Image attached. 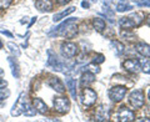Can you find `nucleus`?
<instances>
[{
    "instance_id": "obj_20",
    "label": "nucleus",
    "mask_w": 150,
    "mask_h": 122,
    "mask_svg": "<svg viewBox=\"0 0 150 122\" xmlns=\"http://www.w3.org/2000/svg\"><path fill=\"white\" fill-rule=\"evenodd\" d=\"M67 86L69 88L70 93H71L73 98L75 100V98H76V81H75L74 79H71V77H68L67 79Z\"/></svg>"
},
{
    "instance_id": "obj_2",
    "label": "nucleus",
    "mask_w": 150,
    "mask_h": 122,
    "mask_svg": "<svg viewBox=\"0 0 150 122\" xmlns=\"http://www.w3.org/2000/svg\"><path fill=\"white\" fill-rule=\"evenodd\" d=\"M129 102L134 109H142L145 104V97L142 90H134L129 96Z\"/></svg>"
},
{
    "instance_id": "obj_30",
    "label": "nucleus",
    "mask_w": 150,
    "mask_h": 122,
    "mask_svg": "<svg viewBox=\"0 0 150 122\" xmlns=\"http://www.w3.org/2000/svg\"><path fill=\"white\" fill-rule=\"evenodd\" d=\"M13 0H0V9H8Z\"/></svg>"
},
{
    "instance_id": "obj_15",
    "label": "nucleus",
    "mask_w": 150,
    "mask_h": 122,
    "mask_svg": "<svg viewBox=\"0 0 150 122\" xmlns=\"http://www.w3.org/2000/svg\"><path fill=\"white\" fill-rule=\"evenodd\" d=\"M94 81H95V74H93L90 71H85L81 75V83L84 86L90 85V83H93Z\"/></svg>"
},
{
    "instance_id": "obj_9",
    "label": "nucleus",
    "mask_w": 150,
    "mask_h": 122,
    "mask_svg": "<svg viewBox=\"0 0 150 122\" xmlns=\"http://www.w3.org/2000/svg\"><path fill=\"white\" fill-rule=\"evenodd\" d=\"M135 120V115L134 112L129 110L128 107H120V110L118 112V121L120 122H130V121H134Z\"/></svg>"
},
{
    "instance_id": "obj_1",
    "label": "nucleus",
    "mask_w": 150,
    "mask_h": 122,
    "mask_svg": "<svg viewBox=\"0 0 150 122\" xmlns=\"http://www.w3.org/2000/svg\"><path fill=\"white\" fill-rule=\"evenodd\" d=\"M78 34V25H76V18H70L67 19L64 22H62L58 27H56L55 32L50 35H60L65 37V39H73V37Z\"/></svg>"
},
{
    "instance_id": "obj_16",
    "label": "nucleus",
    "mask_w": 150,
    "mask_h": 122,
    "mask_svg": "<svg viewBox=\"0 0 150 122\" xmlns=\"http://www.w3.org/2000/svg\"><path fill=\"white\" fill-rule=\"evenodd\" d=\"M133 9V5L128 1V0H120L116 5V11L118 13H125V11H130Z\"/></svg>"
},
{
    "instance_id": "obj_29",
    "label": "nucleus",
    "mask_w": 150,
    "mask_h": 122,
    "mask_svg": "<svg viewBox=\"0 0 150 122\" xmlns=\"http://www.w3.org/2000/svg\"><path fill=\"white\" fill-rule=\"evenodd\" d=\"M105 61V56L104 55H101V54H98V55H95V57L93 59V62L94 64H96V65H100V64H103Z\"/></svg>"
},
{
    "instance_id": "obj_6",
    "label": "nucleus",
    "mask_w": 150,
    "mask_h": 122,
    "mask_svg": "<svg viewBox=\"0 0 150 122\" xmlns=\"http://www.w3.org/2000/svg\"><path fill=\"white\" fill-rule=\"evenodd\" d=\"M62 53H63L64 57L70 59V57H74V56L78 55L79 49H78L76 44L70 43V41H67V43L62 44Z\"/></svg>"
},
{
    "instance_id": "obj_36",
    "label": "nucleus",
    "mask_w": 150,
    "mask_h": 122,
    "mask_svg": "<svg viewBox=\"0 0 150 122\" xmlns=\"http://www.w3.org/2000/svg\"><path fill=\"white\" fill-rule=\"evenodd\" d=\"M148 97H149V100H150V90H149V92H148Z\"/></svg>"
},
{
    "instance_id": "obj_25",
    "label": "nucleus",
    "mask_w": 150,
    "mask_h": 122,
    "mask_svg": "<svg viewBox=\"0 0 150 122\" xmlns=\"http://www.w3.org/2000/svg\"><path fill=\"white\" fill-rule=\"evenodd\" d=\"M111 46H114L115 48V53L118 54V55H120V54H123V51H124V45L121 44V43H119V41H111Z\"/></svg>"
},
{
    "instance_id": "obj_13",
    "label": "nucleus",
    "mask_w": 150,
    "mask_h": 122,
    "mask_svg": "<svg viewBox=\"0 0 150 122\" xmlns=\"http://www.w3.org/2000/svg\"><path fill=\"white\" fill-rule=\"evenodd\" d=\"M135 49H137L138 54L144 56V57H150V45L145 44V43H138L137 46H135Z\"/></svg>"
},
{
    "instance_id": "obj_26",
    "label": "nucleus",
    "mask_w": 150,
    "mask_h": 122,
    "mask_svg": "<svg viewBox=\"0 0 150 122\" xmlns=\"http://www.w3.org/2000/svg\"><path fill=\"white\" fill-rule=\"evenodd\" d=\"M9 64H10V66H11L13 75L15 77H19V66H18V64L14 65V59L13 57H9Z\"/></svg>"
},
{
    "instance_id": "obj_7",
    "label": "nucleus",
    "mask_w": 150,
    "mask_h": 122,
    "mask_svg": "<svg viewBox=\"0 0 150 122\" xmlns=\"http://www.w3.org/2000/svg\"><path fill=\"white\" fill-rule=\"evenodd\" d=\"M25 105H26L25 104V93L21 92L20 96H19V98H18V101L14 104L13 109H11V112H10L11 116H14V117L20 116L25 110Z\"/></svg>"
},
{
    "instance_id": "obj_22",
    "label": "nucleus",
    "mask_w": 150,
    "mask_h": 122,
    "mask_svg": "<svg viewBox=\"0 0 150 122\" xmlns=\"http://www.w3.org/2000/svg\"><path fill=\"white\" fill-rule=\"evenodd\" d=\"M23 114H24L25 116H28V117H33V116H35L36 110H35L34 106L26 104V105H25V110H24V112H23Z\"/></svg>"
},
{
    "instance_id": "obj_4",
    "label": "nucleus",
    "mask_w": 150,
    "mask_h": 122,
    "mask_svg": "<svg viewBox=\"0 0 150 122\" xmlns=\"http://www.w3.org/2000/svg\"><path fill=\"white\" fill-rule=\"evenodd\" d=\"M126 91L128 88L125 86H115V87H111L109 90V97L111 101L114 102H120L126 95Z\"/></svg>"
},
{
    "instance_id": "obj_17",
    "label": "nucleus",
    "mask_w": 150,
    "mask_h": 122,
    "mask_svg": "<svg viewBox=\"0 0 150 122\" xmlns=\"http://www.w3.org/2000/svg\"><path fill=\"white\" fill-rule=\"evenodd\" d=\"M119 25L123 27V29H125V30H129V29H131V27H134V26H135L134 21H133V19H131L130 16L121 18L120 20H119Z\"/></svg>"
},
{
    "instance_id": "obj_12",
    "label": "nucleus",
    "mask_w": 150,
    "mask_h": 122,
    "mask_svg": "<svg viewBox=\"0 0 150 122\" xmlns=\"http://www.w3.org/2000/svg\"><path fill=\"white\" fill-rule=\"evenodd\" d=\"M48 54H49V65L51 67H53L54 70H56V71H63V64L59 61L58 59V56H56L53 51L49 50L48 51Z\"/></svg>"
},
{
    "instance_id": "obj_5",
    "label": "nucleus",
    "mask_w": 150,
    "mask_h": 122,
    "mask_svg": "<svg viewBox=\"0 0 150 122\" xmlns=\"http://www.w3.org/2000/svg\"><path fill=\"white\" fill-rule=\"evenodd\" d=\"M54 109L59 114H68L70 110V102L67 97H56L54 100Z\"/></svg>"
},
{
    "instance_id": "obj_37",
    "label": "nucleus",
    "mask_w": 150,
    "mask_h": 122,
    "mask_svg": "<svg viewBox=\"0 0 150 122\" xmlns=\"http://www.w3.org/2000/svg\"><path fill=\"white\" fill-rule=\"evenodd\" d=\"M3 48V44H1V41H0V49H1Z\"/></svg>"
},
{
    "instance_id": "obj_19",
    "label": "nucleus",
    "mask_w": 150,
    "mask_h": 122,
    "mask_svg": "<svg viewBox=\"0 0 150 122\" xmlns=\"http://www.w3.org/2000/svg\"><path fill=\"white\" fill-rule=\"evenodd\" d=\"M93 26L98 32H103L105 30V21L100 18H94L93 19Z\"/></svg>"
},
{
    "instance_id": "obj_18",
    "label": "nucleus",
    "mask_w": 150,
    "mask_h": 122,
    "mask_svg": "<svg viewBox=\"0 0 150 122\" xmlns=\"http://www.w3.org/2000/svg\"><path fill=\"white\" fill-rule=\"evenodd\" d=\"M74 11H75V8H74V6H71V8H69V9H67V10L62 11V13L55 14L54 18H53V20H54V22H58V21H60V20H63V19H64L65 16L70 15V14L74 13Z\"/></svg>"
},
{
    "instance_id": "obj_33",
    "label": "nucleus",
    "mask_w": 150,
    "mask_h": 122,
    "mask_svg": "<svg viewBox=\"0 0 150 122\" xmlns=\"http://www.w3.org/2000/svg\"><path fill=\"white\" fill-rule=\"evenodd\" d=\"M81 6H83V8H85V9H89V6H90V5H89V3H88V1H83V3H81Z\"/></svg>"
},
{
    "instance_id": "obj_31",
    "label": "nucleus",
    "mask_w": 150,
    "mask_h": 122,
    "mask_svg": "<svg viewBox=\"0 0 150 122\" xmlns=\"http://www.w3.org/2000/svg\"><path fill=\"white\" fill-rule=\"evenodd\" d=\"M8 86V82L4 79H0V88H5Z\"/></svg>"
},
{
    "instance_id": "obj_14",
    "label": "nucleus",
    "mask_w": 150,
    "mask_h": 122,
    "mask_svg": "<svg viewBox=\"0 0 150 122\" xmlns=\"http://www.w3.org/2000/svg\"><path fill=\"white\" fill-rule=\"evenodd\" d=\"M34 107L36 112H39L40 115H45L48 112V106L41 98H34Z\"/></svg>"
},
{
    "instance_id": "obj_39",
    "label": "nucleus",
    "mask_w": 150,
    "mask_h": 122,
    "mask_svg": "<svg viewBox=\"0 0 150 122\" xmlns=\"http://www.w3.org/2000/svg\"><path fill=\"white\" fill-rule=\"evenodd\" d=\"M0 74H3V70L1 69H0Z\"/></svg>"
},
{
    "instance_id": "obj_32",
    "label": "nucleus",
    "mask_w": 150,
    "mask_h": 122,
    "mask_svg": "<svg viewBox=\"0 0 150 122\" xmlns=\"http://www.w3.org/2000/svg\"><path fill=\"white\" fill-rule=\"evenodd\" d=\"M56 1H58V4H60V5H67L71 0H56Z\"/></svg>"
},
{
    "instance_id": "obj_27",
    "label": "nucleus",
    "mask_w": 150,
    "mask_h": 122,
    "mask_svg": "<svg viewBox=\"0 0 150 122\" xmlns=\"http://www.w3.org/2000/svg\"><path fill=\"white\" fill-rule=\"evenodd\" d=\"M130 18L133 19V21H134L135 26H139L140 24H142V21H143V16L140 15V14H138V13H135V14H131V15H130Z\"/></svg>"
},
{
    "instance_id": "obj_28",
    "label": "nucleus",
    "mask_w": 150,
    "mask_h": 122,
    "mask_svg": "<svg viewBox=\"0 0 150 122\" xmlns=\"http://www.w3.org/2000/svg\"><path fill=\"white\" fill-rule=\"evenodd\" d=\"M142 70H143L145 74H150V59H145V60L143 61Z\"/></svg>"
},
{
    "instance_id": "obj_10",
    "label": "nucleus",
    "mask_w": 150,
    "mask_h": 122,
    "mask_svg": "<svg viewBox=\"0 0 150 122\" xmlns=\"http://www.w3.org/2000/svg\"><path fill=\"white\" fill-rule=\"evenodd\" d=\"M48 83H49V86L53 88V90H55L58 93H64L65 92V85L59 77H50Z\"/></svg>"
},
{
    "instance_id": "obj_34",
    "label": "nucleus",
    "mask_w": 150,
    "mask_h": 122,
    "mask_svg": "<svg viewBox=\"0 0 150 122\" xmlns=\"http://www.w3.org/2000/svg\"><path fill=\"white\" fill-rule=\"evenodd\" d=\"M1 32H3V34H5V35H8L9 37H11L13 35L10 34V32H9V31H5V30H1Z\"/></svg>"
},
{
    "instance_id": "obj_23",
    "label": "nucleus",
    "mask_w": 150,
    "mask_h": 122,
    "mask_svg": "<svg viewBox=\"0 0 150 122\" xmlns=\"http://www.w3.org/2000/svg\"><path fill=\"white\" fill-rule=\"evenodd\" d=\"M84 71H90V72H93V74H99L100 72V67L98 66L96 64H89V65H86L85 67L83 69Z\"/></svg>"
},
{
    "instance_id": "obj_11",
    "label": "nucleus",
    "mask_w": 150,
    "mask_h": 122,
    "mask_svg": "<svg viewBox=\"0 0 150 122\" xmlns=\"http://www.w3.org/2000/svg\"><path fill=\"white\" fill-rule=\"evenodd\" d=\"M35 6L41 13H50L53 10V1L51 0H36Z\"/></svg>"
},
{
    "instance_id": "obj_3",
    "label": "nucleus",
    "mask_w": 150,
    "mask_h": 122,
    "mask_svg": "<svg viewBox=\"0 0 150 122\" xmlns=\"http://www.w3.org/2000/svg\"><path fill=\"white\" fill-rule=\"evenodd\" d=\"M96 98H98V95H96V92L91 90V88H84L83 90V93H81V102H83V105L85 106V107H91L94 104H95V101H96Z\"/></svg>"
},
{
    "instance_id": "obj_21",
    "label": "nucleus",
    "mask_w": 150,
    "mask_h": 122,
    "mask_svg": "<svg viewBox=\"0 0 150 122\" xmlns=\"http://www.w3.org/2000/svg\"><path fill=\"white\" fill-rule=\"evenodd\" d=\"M108 118H109V112H108V110H105L103 106L99 107L96 115H95V120L96 121H106Z\"/></svg>"
},
{
    "instance_id": "obj_35",
    "label": "nucleus",
    "mask_w": 150,
    "mask_h": 122,
    "mask_svg": "<svg viewBox=\"0 0 150 122\" xmlns=\"http://www.w3.org/2000/svg\"><path fill=\"white\" fill-rule=\"evenodd\" d=\"M146 24L150 26V14H149V15L146 16Z\"/></svg>"
},
{
    "instance_id": "obj_8",
    "label": "nucleus",
    "mask_w": 150,
    "mask_h": 122,
    "mask_svg": "<svg viewBox=\"0 0 150 122\" xmlns=\"http://www.w3.org/2000/svg\"><path fill=\"white\" fill-rule=\"evenodd\" d=\"M123 66H124V69L126 70V71L130 72V74H137V72L140 71V69H142V65H140L139 60H137V59H128V60H125L124 64H123Z\"/></svg>"
},
{
    "instance_id": "obj_38",
    "label": "nucleus",
    "mask_w": 150,
    "mask_h": 122,
    "mask_svg": "<svg viewBox=\"0 0 150 122\" xmlns=\"http://www.w3.org/2000/svg\"><path fill=\"white\" fill-rule=\"evenodd\" d=\"M91 1H93V3H96V1H98V0H91Z\"/></svg>"
},
{
    "instance_id": "obj_24",
    "label": "nucleus",
    "mask_w": 150,
    "mask_h": 122,
    "mask_svg": "<svg viewBox=\"0 0 150 122\" xmlns=\"http://www.w3.org/2000/svg\"><path fill=\"white\" fill-rule=\"evenodd\" d=\"M6 46L9 48V50H10V53L13 55H15V56H20V50H19V46L16 44H14V43H8Z\"/></svg>"
}]
</instances>
